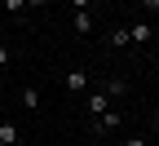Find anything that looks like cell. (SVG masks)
<instances>
[{
    "label": "cell",
    "mask_w": 159,
    "mask_h": 146,
    "mask_svg": "<svg viewBox=\"0 0 159 146\" xmlns=\"http://www.w3.org/2000/svg\"><path fill=\"white\" fill-rule=\"evenodd\" d=\"M71 27H75L80 35H89V31H93V13H89V9H75V18H71Z\"/></svg>",
    "instance_id": "obj_2"
},
{
    "label": "cell",
    "mask_w": 159,
    "mask_h": 146,
    "mask_svg": "<svg viewBox=\"0 0 159 146\" xmlns=\"http://www.w3.org/2000/svg\"><path fill=\"white\" fill-rule=\"evenodd\" d=\"M9 58H13V53H9V45H0V67H9Z\"/></svg>",
    "instance_id": "obj_11"
},
{
    "label": "cell",
    "mask_w": 159,
    "mask_h": 146,
    "mask_svg": "<svg viewBox=\"0 0 159 146\" xmlns=\"http://www.w3.org/2000/svg\"><path fill=\"white\" fill-rule=\"evenodd\" d=\"M93 129H97V133H111V129H119V111H102V115L93 120Z\"/></svg>",
    "instance_id": "obj_1"
},
{
    "label": "cell",
    "mask_w": 159,
    "mask_h": 146,
    "mask_svg": "<svg viewBox=\"0 0 159 146\" xmlns=\"http://www.w3.org/2000/svg\"><path fill=\"white\" fill-rule=\"evenodd\" d=\"M155 146H159V142H155Z\"/></svg>",
    "instance_id": "obj_17"
},
{
    "label": "cell",
    "mask_w": 159,
    "mask_h": 146,
    "mask_svg": "<svg viewBox=\"0 0 159 146\" xmlns=\"http://www.w3.org/2000/svg\"><path fill=\"white\" fill-rule=\"evenodd\" d=\"M22 106H27V111L40 106V89H22Z\"/></svg>",
    "instance_id": "obj_8"
},
{
    "label": "cell",
    "mask_w": 159,
    "mask_h": 146,
    "mask_svg": "<svg viewBox=\"0 0 159 146\" xmlns=\"http://www.w3.org/2000/svg\"><path fill=\"white\" fill-rule=\"evenodd\" d=\"M0 146H18V124H13V120L0 124Z\"/></svg>",
    "instance_id": "obj_5"
},
{
    "label": "cell",
    "mask_w": 159,
    "mask_h": 146,
    "mask_svg": "<svg viewBox=\"0 0 159 146\" xmlns=\"http://www.w3.org/2000/svg\"><path fill=\"white\" fill-rule=\"evenodd\" d=\"M106 97H111V102L124 97V80H111V84H106Z\"/></svg>",
    "instance_id": "obj_9"
},
{
    "label": "cell",
    "mask_w": 159,
    "mask_h": 146,
    "mask_svg": "<svg viewBox=\"0 0 159 146\" xmlns=\"http://www.w3.org/2000/svg\"><path fill=\"white\" fill-rule=\"evenodd\" d=\"M71 5H75V9H89V5H93V0H71Z\"/></svg>",
    "instance_id": "obj_14"
},
{
    "label": "cell",
    "mask_w": 159,
    "mask_h": 146,
    "mask_svg": "<svg viewBox=\"0 0 159 146\" xmlns=\"http://www.w3.org/2000/svg\"><path fill=\"white\" fill-rule=\"evenodd\" d=\"M66 89L71 93H84L89 89V71H66Z\"/></svg>",
    "instance_id": "obj_3"
},
{
    "label": "cell",
    "mask_w": 159,
    "mask_h": 146,
    "mask_svg": "<svg viewBox=\"0 0 159 146\" xmlns=\"http://www.w3.org/2000/svg\"><path fill=\"white\" fill-rule=\"evenodd\" d=\"M5 9H9V13H22V9H27V0H5Z\"/></svg>",
    "instance_id": "obj_10"
},
{
    "label": "cell",
    "mask_w": 159,
    "mask_h": 146,
    "mask_svg": "<svg viewBox=\"0 0 159 146\" xmlns=\"http://www.w3.org/2000/svg\"><path fill=\"white\" fill-rule=\"evenodd\" d=\"M106 45H111V49H124V45H133V40H128V27H115V31L106 35Z\"/></svg>",
    "instance_id": "obj_6"
},
{
    "label": "cell",
    "mask_w": 159,
    "mask_h": 146,
    "mask_svg": "<svg viewBox=\"0 0 159 146\" xmlns=\"http://www.w3.org/2000/svg\"><path fill=\"white\" fill-rule=\"evenodd\" d=\"M27 5H31V9H40V5H44V0H27Z\"/></svg>",
    "instance_id": "obj_15"
},
{
    "label": "cell",
    "mask_w": 159,
    "mask_h": 146,
    "mask_svg": "<svg viewBox=\"0 0 159 146\" xmlns=\"http://www.w3.org/2000/svg\"><path fill=\"white\" fill-rule=\"evenodd\" d=\"M155 129H159V115H155Z\"/></svg>",
    "instance_id": "obj_16"
},
{
    "label": "cell",
    "mask_w": 159,
    "mask_h": 146,
    "mask_svg": "<svg viewBox=\"0 0 159 146\" xmlns=\"http://www.w3.org/2000/svg\"><path fill=\"white\" fill-rule=\"evenodd\" d=\"M128 40H133V45H142V40H150V22H137V27L128 31Z\"/></svg>",
    "instance_id": "obj_7"
},
{
    "label": "cell",
    "mask_w": 159,
    "mask_h": 146,
    "mask_svg": "<svg viewBox=\"0 0 159 146\" xmlns=\"http://www.w3.org/2000/svg\"><path fill=\"white\" fill-rule=\"evenodd\" d=\"M89 111H93V120H97L102 111H111V97H106V93H89Z\"/></svg>",
    "instance_id": "obj_4"
},
{
    "label": "cell",
    "mask_w": 159,
    "mask_h": 146,
    "mask_svg": "<svg viewBox=\"0 0 159 146\" xmlns=\"http://www.w3.org/2000/svg\"><path fill=\"white\" fill-rule=\"evenodd\" d=\"M124 146H150V142H142V137H128V142H124Z\"/></svg>",
    "instance_id": "obj_13"
},
{
    "label": "cell",
    "mask_w": 159,
    "mask_h": 146,
    "mask_svg": "<svg viewBox=\"0 0 159 146\" xmlns=\"http://www.w3.org/2000/svg\"><path fill=\"white\" fill-rule=\"evenodd\" d=\"M142 9L146 13H159V0H142Z\"/></svg>",
    "instance_id": "obj_12"
}]
</instances>
